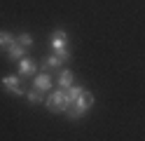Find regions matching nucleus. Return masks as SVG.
<instances>
[{
    "label": "nucleus",
    "instance_id": "f257e3e1",
    "mask_svg": "<svg viewBox=\"0 0 145 141\" xmlns=\"http://www.w3.org/2000/svg\"><path fill=\"white\" fill-rule=\"evenodd\" d=\"M49 42H52V50H54V54H56L61 61H70V56H72V54L68 52V33L63 31V28H56V31L52 33Z\"/></svg>",
    "mask_w": 145,
    "mask_h": 141
},
{
    "label": "nucleus",
    "instance_id": "f03ea898",
    "mask_svg": "<svg viewBox=\"0 0 145 141\" xmlns=\"http://www.w3.org/2000/svg\"><path fill=\"white\" fill-rule=\"evenodd\" d=\"M44 106H47L49 113H68L70 101H68V97H66V89H59V92L49 94V97L44 99Z\"/></svg>",
    "mask_w": 145,
    "mask_h": 141
},
{
    "label": "nucleus",
    "instance_id": "7ed1b4c3",
    "mask_svg": "<svg viewBox=\"0 0 145 141\" xmlns=\"http://www.w3.org/2000/svg\"><path fill=\"white\" fill-rule=\"evenodd\" d=\"M94 101H96V99H94V94L84 89L82 94H80V99L75 101V108H72V111H68L66 115H68L70 120H80V118H82V115H84V113H87L89 108L94 106Z\"/></svg>",
    "mask_w": 145,
    "mask_h": 141
},
{
    "label": "nucleus",
    "instance_id": "20e7f679",
    "mask_svg": "<svg viewBox=\"0 0 145 141\" xmlns=\"http://www.w3.org/2000/svg\"><path fill=\"white\" fill-rule=\"evenodd\" d=\"M33 89H35V92H40V94H44V92H49V89H54L52 75H49L47 71H42L40 75H35V78H33Z\"/></svg>",
    "mask_w": 145,
    "mask_h": 141
},
{
    "label": "nucleus",
    "instance_id": "39448f33",
    "mask_svg": "<svg viewBox=\"0 0 145 141\" xmlns=\"http://www.w3.org/2000/svg\"><path fill=\"white\" fill-rule=\"evenodd\" d=\"M3 85H5V89L10 92V94L26 97V89L21 87V78H16V75H7V78H3Z\"/></svg>",
    "mask_w": 145,
    "mask_h": 141
},
{
    "label": "nucleus",
    "instance_id": "423d86ee",
    "mask_svg": "<svg viewBox=\"0 0 145 141\" xmlns=\"http://www.w3.org/2000/svg\"><path fill=\"white\" fill-rule=\"evenodd\" d=\"M35 71H38V64H35L33 59H26L24 56V59L19 61V75L21 78H28V75H33Z\"/></svg>",
    "mask_w": 145,
    "mask_h": 141
},
{
    "label": "nucleus",
    "instance_id": "0eeeda50",
    "mask_svg": "<svg viewBox=\"0 0 145 141\" xmlns=\"http://www.w3.org/2000/svg\"><path fill=\"white\" fill-rule=\"evenodd\" d=\"M24 56H26V47H21L16 40H14L10 47H7V59H12V61H21Z\"/></svg>",
    "mask_w": 145,
    "mask_h": 141
},
{
    "label": "nucleus",
    "instance_id": "6e6552de",
    "mask_svg": "<svg viewBox=\"0 0 145 141\" xmlns=\"http://www.w3.org/2000/svg\"><path fill=\"white\" fill-rule=\"evenodd\" d=\"M72 80H75L72 71H70V68H63V71H61V75H59V80H56V85H59L61 89H68L70 85H72Z\"/></svg>",
    "mask_w": 145,
    "mask_h": 141
},
{
    "label": "nucleus",
    "instance_id": "1a4fd4ad",
    "mask_svg": "<svg viewBox=\"0 0 145 141\" xmlns=\"http://www.w3.org/2000/svg\"><path fill=\"white\" fill-rule=\"evenodd\" d=\"M82 92H84L82 85H70V87L66 89V97H68V101H70V103H75V101L80 99V94H82Z\"/></svg>",
    "mask_w": 145,
    "mask_h": 141
},
{
    "label": "nucleus",
    "instance_id": "9d476101",
    "mask_svg": "<svg viewBox=\"0 0 145 141\" xmlns=\"http://www.w3.org/2000/svg\"><path fill=\"white\" fill-rule=\"evenodd\" d=\"M61 59L56 54H49V56H44V61H42V66H44V71H52V68H61Z\"/></svg>",
    "mask_w": 145,
    "mask_h": 141
},
{
    "label": "nucleus",
    "instance_id": "9b49d317",
    "mask_svg": "<svg viewBox=\"0 0 145 141\" xmlns=\"http://www.w3.org/2000/svg\"><path fill=\"white\" fill-rule=\"evenodd\" d=\"M16 42H19L21 47H26V50H28V47L33 45V38H31V33H26V31H24V33L16 35Z\"/></svg>",
    "mask_w": 145,
    "mask_h": 141
},
{
    "label": "nucleus",
    "instance_id": "f8f14e48",
    "mask_svg": "<svg viewBox=\"0 0 145 141\" xmlns=\"http://www.w3.org/2000/svg\"><path fill=\"white\" fill-rule=\"evenodd\" d=\"M14 42V35L10 31H0V47H10Z\"/></svg>",
    "mask_w": 145,
    "mask_h": 141
},
{
    "label": "nucleus",
    "instance_id": "ddd939ff",
    "mask_svg": "<svg viewBox=\"0 0 145 141\" xmlns=\"http://www.w3.org/2000/svg\"><path fill=\"white\" fill-rule=\"evenodd\" d=\"M26 99H28L31 103H40V101H42V94L35 92V89H31V92H26Z\"/></svg>",
    "mask_w": 145,
    "mask_h": 141
}]
</instances>
